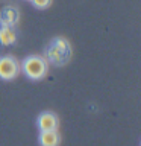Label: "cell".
I'll return each instance as SVG.
<instances>
[{
    "label": "cell",
    "mask_w": 141,
    "mask_h": 146,
    "mask_svg": "<svg viewBox=\"0 0 141 146\" xmlns=\"http://www.w3.org/2000/svg\"><path fill=\"white\" fill-rule=\"evenodd\" d=\"M29 2H32V5L38 9H45L52 5V0H29Z\"/></svg>",
    "instance_id": "ba28073f"
},
{
    "label": "cell",
    "mask_w": 141,
    "mask_h": 146,
    "mask_svg": "<svg viewBox=\"0 0 141 146\" xmlns=\"http://www.w3.org/2000/svg\"><path fill=\"white\" fill-rule=\"evenodd\" d=\"M49 68V62L45 61V58L38 56V55H32L27 56L26 59H23L20 70H23V73L30 78V79H41L45 76Z\"/></svg>",
    "instance_id": "7a4b0ae2"
},
{
    "label": "cell",
    "mask_w": 141,
    "mask_h": 146,
    "mask_svg": "<svg viewBox=\"0 0 141 146\" xmlns=\"http://www.w3.org/2000/svg\"><path fill=\"white\" fill-rule=\"evenodd\" d=\"M18 21V9L15 6H6L0 11V23L5 26H15Z\"/></svg>",
    "instance_id": "5b68a950"
},
{
    "label": "cell",
    "mask_w": 141,
    "mask_h": 146,
    "mask_svg": "<svg viewBox=\"0 0 141 146\" xmlns=\"http://www.w3.org/2000/svg\"><path fill=\"white\" fill-rule=\"evenodd\" d=\"M71 56L70 43L65 38H55L45 49V61L55 66H64Z\"/></svg>",
    "instance_id": "6da1fadb"
},
{
    "label": "cell",
    "mask_w": 141,
    "mask_h": 146,
    "mask_svg": "<svg viewBox=\"0 0 141 146\" xmlns=\"http://www.w3.org/2000/svg\"><path fill=\"white\" fill-rule=\"evenodd\" d=\"M20 73V64L11 55L0 56V78L5 81L14 79Z\"/></svg>",
    "instance_id": "3957f363"
},
{
    "label": "cell",
    "mask_w": 141,
    "mask_h": 146,
    "mask_svg": "<svg viewBox=\"0 0 141 146\" xmlns=\"http://www.w3.org/2000/svg\"><path fill=\"white\" fill-rule=\"evenodd\" d=\"M58 117L55 116L53 113H49L45 111L43 114H40L38 117V128L40 131H53V129H58Z\"/></svg>",
    "instance_id": "277c9868"
},
{
    "label": "cell",
    "mask_w": 141,
    "mask_h": 146,
    "mask_svg": "<svg viewBox=\"0 0 141 146\" xmlns=\"http://www.w3.org/2000/svg\"><path fill=\"white\" fill-rule=\"evenodd\" d=\"M17 40V34L14 31L12 26H0V44L2 46H11L15 43Z\"/></svg>",
    "instance_id": "8992f818"
},
{
    "label": "cell",
    "mask_w": 141,
    "mask_h": 146,
    "mask_svg": "<svg viewBox=\"0 0 141 146\" xmlns=\"http://www.w3.org/2000/svg\"><path fill=\"white\" fill-rule=\"evenodd\" d=\"M40 145L41 146H58L59 145L58 129H53V131H41L40 132Z\"/></svg>",
    "instance_id": "52a82bcc"
}]
</instances>
